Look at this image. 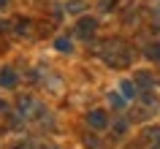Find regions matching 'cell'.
Wrapping results in <instances>:
<instances>
[{
    "label": "cell",
    "instance_id": "6da1fadb",
    "mask_svg": "<svg viewBox=\"0 0 160 149\" xmlns=\"http://www.w3.org/2000/svg\"><path fill=\"white\" fill-rule=\"evenodd\" d=\"M3 84H14V73L11 71H3Z\"/></svg>",
    "mask_w": 160,
    "mask_h": 149
}]
</instances>
